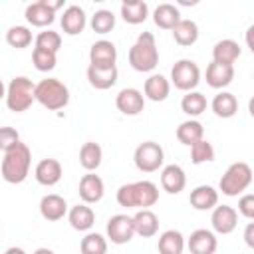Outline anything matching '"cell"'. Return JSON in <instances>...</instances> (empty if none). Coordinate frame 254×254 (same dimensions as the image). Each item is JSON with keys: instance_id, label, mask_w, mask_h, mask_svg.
I'll list each match as a JSON object with an SVG mask.
<instances>
[{"instance_id": "ffe728a7", "label": "cell", "mask_w": 254, "mask_h": 254, "mask_svg": "<svg viewBox=\"0 0 254 254\" xmlns=\"http://www.w3.org/2000/svg\"><path fill=\"white\" fill-rule=\"evenodd\" d=\"M171 93V81L163 73H151L143 85V97L149 101H165Z\"/></svg>"}, {"instance_id": "d4e9b609", "label": "cell", "mask_w": 254, "mask_h": 254, "mask_svg": "<svg viewBox=\"0 0 254 254\" xmlns=\"http://www.w3.org/2000/svg\"><path fill=\"white\" fill-rule=\"evenodd\" d=\"M240 54H242L240 44L230 40V38H224V40H218L214 44V48H212V62L234 65V62L240 58Z\"/></svg>"}, {"instance_id": "f546056e", "label": "cell", "mask_w": 254, "mask_h": 254, "mask_svg": "<svg viewBox=\"0 0 254 254\" xmlns=\"http://www.w3.org/2000/svg\"><path fill=\"white\" fill-rule=\"evenodd\" d=\"M147 16H149V6L143 0H125L121 4V18L131 26L143 24Z\"/></svg>"}, {"instance_id": "f35d334b", "label": "cell", "mask_w": 254, "mask_h": 254, "mask_svg": "<svg viewBox=\"0 0 254 254\" xmlns=\"http://www.w3.org/2000/svg\"><path fill=\"white\" fill-rule=\"evenodd\" d=\"M32 62H34V67L38 71H52L58 64V54L54 52H48V50H40V48H34L32 52Z\"/></svg>"}, {"instance_id": "3957f363", "label": "cell", "mask_w": 254, "mask_h": 254, "mask_svg": "<svg viewBox=\"0 0 254 254\" xmlns=\"http://www.w3.org/2000/svg\"><path fill=\"white\" fill-rule=\"evenodd\" d=\"M127 58H129V65L135 71H141V73L153 71L159 64V50H157L155 36L151 32H141L135 44L129 48Z\"/></svg>"}, {"instance_id": "52a82bcc", "label": "cell", "mask_w": 254, "mask_h": 254, "mask_svg": "<svg viewBox=\"0 0 254 254\" xmlns=\"http://www.w3.org/2000/svg\"><path fill=\"white\" fill-rule=\"evenodd\" d=\"M133 163L141 173H155L163 169L165 163V151L155 141H143L137 145L133 153Z\"/></svg>"}, {"instance_id": "e0dca14e", "label": "cell", "mask_w": 254, "mask_h": 254, "mask_svg": "<svg viewBox=\"0 0 254 254\" xmlns=\"http://www.w3.org/2000/svg\"><path fill=\"white\" fill-rule=\"evenodd\" d=\"M87 81L93 89H99V91H105V89H111L115 83H117V77H119V71H117V65H111V67H97V65H87Z\"/></svg>"}, {"instance_id": "836d02e7", "label": "cell", "mask_w": 254, "mask_h": 254, "mask_svg": "<svg viewBox=\"0 0 254 254\" xmlns=\"http://www.w3.org/2000/svg\"><path fill=\"white\" fill-rule=\"evenodd\" d=\"M206 97L200 93V91H187L185 95H183V99H181V109H183V113H187L190 119H194V117H198L200 113H204L206 111Z\"/></svg>"}, {"instance_id": "44dd1931", "label": "cell", "mask_w": 254, "mask_h": 254, "mask_svg": "<svg viewBox=\"0 0 254 254\" xmlns=\"http://www.w3.org/2000/svg\"><path fill=\"white\" fill-rule=\"evenodd\" d=\"M206 83L212 87V89H222L228 87L234 79V65H226V64H216V62H210L206 65Z\"/></svg>"}, {"instance_id": "2e32d148", "label": "cell", "mask_w": 254, "mask_h": 254, "mask_svg": "<svg viewBox=\"0 0 254 254\" xmlns=\"http://www.w3.org/2000/svg\"><path fill=\"white\" fill-rule=\"evenodd\" d=\"M60 24H62V30L64 34L67 36H77L85 30V24H87V16H85V10L77 4H69L62 18H60Z\"/></svg>"}, {"instance_id": "7bdbcfd3", "label": "cell", "mask_w": 254, "mask_h": 254, "mask_svg": "<svg viewBox=\"0 0 254 254\" xmlns=\"http://www.w3.org/2000/svg\"><path fill=\"white\" fill-rule=\"evenodd\" d=\"M244 242L248 248H254V222H248L246 224V230H244Z\"/></svg>"}, {"instance_id": "277c9868", "label": "cell", "mask_w": 254, "mask_h": 254, "mask_svg": "<svg viewBox=\"0 0 254 254\" xmlns=\"http://www.w3.org/2000/svg\"><path fill=\"white\" fill-rule=\"evenodd\" d=\"M34 97L42 107H46L50 111H58L69 103V89L58 77H46L36 83Z\"/></svg>"}, {"instance_id": "f6af8a7d", "label": "cell", "mask_w": 254, "mask_h": 254, "mask_svg": "<svg viewBox=\"0 0 254 254\" xmlns=\"http://www.w3.org/2000/svg\"><path fill=\"white\" fill-rule=\"evenodd\" d=\"M34 254H56V252H54V250H50V248H44V246H42V248H36V250H34Z\"/></svg>"}, {"instance_id": "7402d4cb", "label": "cell", "mask_w": 254, "mask_h": 254, "mask_svg": "<svg viewBox=\"0 0 254 254\" xmlns=\"http://www.w3.org/2000/svg\"><path fill=\"white\" fill-rule=\"evenodd\" d=\"M40 214L46 220H50V222L62 220L67 214V202H65V198L62 194H56V192L42 196V200H40Z\"/></svg>"}, {"instance_id": "7c38bea8", "label": "cell", "mask_w": 254, "mask_h": 254, "mask_svg": "<svg viewBox=\"0 0 254 254\" xmlns=\"http://www.w3.org/2000/svg\"><path fill=\"white\" fill-rule=\"evenodd\" d=\"M185 246L190 254H214L218 248V238L208 228H196L185 240Z\"/></svg>"}, {"instance_id": "5b68a950", "label": "cell", "mask_w": 254, "mask_h": 254, "mask_svg": "<svg viewBox=\"0 0 254 254\" xmlns=\"http://www.w3.org/2000/svg\"><path fill=\"white\" fill-rule=\"evenodd\" d=\"M34 89L36 83L26 77V75H16L12 77V81L6 85V107L14 113H24L32 107V103L36 101L34 97Z\"/></svg>"}, {"instance_id": "d590c367", "label": "cell", "mask_w": 254, "mask_h": 254, "mask_svg": "<svg viewBox=\"0 0 254 254\" xmlns=\"http://www.w3.org/2000/svg\"><path fill=\"white\" fill-rule=\"evenodd\" d=\"M89 26H91V30L95 32V34H109L113 28H115V14L111 12V10H105V8H101V10H97L93 16H91V20H89Z\"/></svg>"}, {"instance_id": "9a60e30c", "label": "cell", "mask_w": 254, "mask_h": 254, "mask_svg": "<svg viewBox=\"0 0 254 254\" xmlns=\"http://www.w3.org/2000/svg\"><path fill=\"white\" fill-rule=\"evenodd\" d=\"M117 62V48L109 40H97L89 48V65L111 67Z\"/></svg>"}, {"instance_id": "b9f144b4", "label": "cell", "mask_w": 254, "mask_h": 254, "mask_svg": "<svg viewBox=\"0 0 254 254\" xmlns=\"http://www.w3.org/2000/svg\"><path fill=\"white\" fill-rule=\"evenodd\" d=\"M236 212H240L246 220H252V218H254V194H252V192H246V194L240 196V200H238V210H236Z\"/></svg>"}, {"instance_id": "4dcf8cb0", "label": "cell", "mask_w": 254, "mask_h": 254, "mask_svg": "<svg viewBox=\"0 0 254 254\" xmlns=\"http://www.w3.org/2000/svg\"><path fill=\"white\" fill-rule=\"evenodd\" d=\"M101 161H103V149L95 141H87V143L81 145V149H79V165L87 173L97 171Z\"/></svg>"}, {"instance_id": "8fae6325", "label": "cell", "mask_w": 254, "mask_h": 254, "mask_svg": "<svg viewBox=\"0 0 254 254\" xmlns=\"http://www.w3.org/2000/svg\"><path fill=\"white\" fill-rule=\"evenodd\" d=\"M210 224L216 234H230L238 226V212L230 204H216L210 214Z\"/></svg>"}, {"instance_id": "4fadbf2b", "label": "cell", "mask_w": 254, "mask_h": 254, "mask_svg": "<svg viewBox=\"0 0 254 254\" xmlns=\"http://www.w3.org/2000/svg\"><path fill=\"white\" fill-rule=\"evenodd\" d=\"M115 105L123 115H139L145 109V97L143 91H139L137 87H123L117 95H115Z\"/></svg>"}, {"instance_id": "ac0fdd59", "label": "cell", "mask_w": 254, "mask_h": 254, "mask_svg": "<svg viewBox=\"0 0 254 254\" xmlns=\"http://www.w3.org/2000/svg\"><path fill=\"white\" fill-rule=\"evenodd\" d=\"M62 175H64V169H62V163L58 159H42L36 169H34V177L40 185L44 187H54L62 181Z\"/></svg>"}, {"instance_id": "5bb4252c", "label": "cell", "mask_w": 254, "mask_h": 254, "mask_svg": "<svg viewBox=\"0 0 254 254\" xmlns=\"http://www.w3.org/2000/svg\"><path fill=\"white\" fill-rule=\"evenodd\" d=\"M77 192H79V198L85 202V204H95L103 198L105 194V183L99 175L95 173H87L79 179V187H77Z\"/></svg>"}, {"instance_id": "8d00e7d4", "label": "cell", "mask_w": 254, "mask_h": 254, "mask_svg": "<svg viewBox=\"0 0 254 254\" xmlns=\"http://www.w3.org/2000/svg\"><path fill=\"white\" fill-rule=\"evenodd\" d=\"M6 42L16 50H24L32 44V30L28 26H10L6 32Z\"/></svg>"}, {"instance_id": "484cf974", "label": "cell", "mask_w": 254, "mask_h": 254, "mask_svg": "<svg viewBox=\"0 0 254 254\" xmlns=\"http://www.w3.org/2000/svg\"><path fill=\"white\" fill-rule=\"evenodd\" d=\"M133 224H135V234L141 238H151L159 232V216L151 208H141L133 214Z\"/></svg>"}, {"instance_id": "30bf717a", "label": "cell", "mask_w": 254, "mask_h": 254, "mask_svg": "<svg viewBox=\"0 0 254 254\" xmlns=\"http://www.w3.org/2000/svg\"><path fill=\"white\" fill-rule=\"evenodd\" d=\"M105 234H107V240H111L117 246L131 242L133 236H135L133 216H129V214H113L105 224Z\"/></svg>"}, {"instance_id": "e575fe53", "label": "cell", "mask_w": 254, "mask_h": 254, "mask_svg": "<svg viewBox=\"0 0 254 254\" xmlns=\"http://www.w3.org/2000/svg\"><path fill=\"white\" fill-rule=\"evenodd\" d=\"M81 254H107V238L99 232H87L79 242Z\"/></svg>"}, {"instance_id": "603a6c76", "label": "cell", "mask_w": 254, "mask_h": 254, "mask_svg": "<svg viewBox=\"0 0 254 254\" xmlns=\"http://www.w3.org/2000/svg\"><path fill=\"white\" fill-rule=\"evenodd\" d=\"M67 220L71 224L73 230L77 232H89L91 226L95 224V212L89 204L81 202V204H75L67 210Z\"/></svg>"}, {"instance_id": "1f68e13d", "label": "cell", "mask_w": 254, "mask_h": 254, "mask_svg": "<svg viewBox=\"0 0 254 254\" xmlns=\"http://www.w3.org/2000/svg\"><path fill=\"white\" fill-rule=\"evenodd\" d=\"M173 32V38L179 46L187 48V46H192L196 44L198 40V26L194 20H187V18H181V22L171 30Z\"/></svg>"}, {"instance_id": "7a4b0ae2", "label": "cell", "mask_w": 254, "mask_h": 254, "mask_svg": "<svg viewBox=\"0 0 254 254\" xmlns=\"http://www.w3.org/2000/svg\"><path fill=\"white\" fill-rule=\"evenodd\" d=\"M30 165H32V151L26 143L20 141L14 149L4 153V159H2V165H0V175L6 183L20 185L28 179Z\"/></svg>"}, {"instance_id": "ba28073f", "label": "cell", "mask_w": 254, "mask_h": 254, "mask_svg": "<svg viewBox=\"0 0 254 254\" xmlns=\"http://www.w3.org/2000/svg\"><path fill=\"white\" fill-rule=\"evenodd\" d=\"M171 83L185 93L194 91V87L200 83V69H198L196 62H192L189 58L175 62V65L171 67Z\"/></svg>"}, {"instance_id": "9c48e42d", "label": "cell", "mask_w": 254, "mask_h": 254, "mask_svg": "<svg viewBox=\"0 0 254 254\" xmlns=\"http://www.w3.org/2000/svg\"><path fill=\"white\" fill-rule=\"evenodd\" d=\"M64 6L62 0H38L26 6V20L28 24L36 26V28H46L50 24H54L56 20V12Z\"/></svg>"}, {"instance_id": "83f0119b", "label": "cell", "mask_w": 254, "mask_h": 254, "mask_svg": "<svg viewBox=\"0 0 254 254\" xmlns=\"http://www.w3.org/2000/svg\"><path fill=\"white\" fill-rule=\"evenodd\" d=\"M153 22L161 30H173L181 22V10L171 2H163L153 10Z\"/></svg>"}, {"instance_id": "ab89813d", "label": "cell", "mask_w": 254, "mask_h": 254, "mask_svg": "<svg viewBox=\"0 0 254 254\" xmlns=\"http://www.w3.org/2000/svg\"><path fill=\"white\" fill-rule=\"evenodd\" d=\"M34 42H36V48L48 50V52H54V54H58L60 48H62V36H60L58 32H54V30H44V32H40Z\"/></svg>"}, {"instance_id": "d6a6232c", "label": "cell", "mask_w": 254, "mask_h": 254, "mask_svg": "<svg viewBox=\"0 0 254 254\" xmlns=\"http://www.w3.org/2000/svg\"><path fill=\"white\" fill-rule=\"evenodd\" d=\"M177 139H179V143H183V145H187V147H190V145H194L196 141L204 139V127H202V123L196 121V119H187V121H183V123L177 127Z\"/></svg>"}, {"instance_id": "8992f818", "label": "cell", "mask_w": 254, "mask_h": 254, "mask_svg": "<svg viewBox=\"0 0 254 254\" xmlns=\"http://www.w3.org/2000/svg\"><path fill=\"white\" fill-rule=\"evenodd\" d=\"M250 185H252V169H250V165L244 163V161H236L220 177L218 190L222 194H226V196H238Z\"/></svg>"}, {"instance_id": "bcb514c9", "label": "cell", "mask_w": 254, "mask_h": 254, "mask_svg": "<svg viewBox=\"0 0 254 254\" xmlns=\"http://www.w3.org/2000/svg\"><path fill=\"white\" fill-rule=\"evenodd\" d=\"M6 97V85H4V81L0 79V99H4Z\"/></svg>"}, {"instance_id": "f1b7e54d", "label": "cell", "mask_w": 254, "mask_h": 254, "mask_svg": "<svg viewBox=\"0 0 254 254\" xmlns=\"http://www.w3.org/2000/svg\"><path fill=\"white\" fill-rule=\"evenodd\" d=\"M185 236L175 230V228H169L165 232H161L159 236V242H157V250L159 254H183L185 252Z\"/></svg>"}, {"instance_id": "cb8c5ba5", "label": "cell", "mask_w": 254, "mask_h": 254, "mask_svg": "<svg viewBox=\"0 0 254 254\" xmlns=\"http://www.w3.org/2000/svg\"><path fill=\"white\" fill-rule=\"evenodd\" d=\"M189 202L196 210H212L218 204V190L210 185H198L190 190Z\"/></svg>"}, {"instance_id": "ee69618b", "label": "cell", "mask_w": 254, "mask_h": 254, "mask_svg": "<svg viewBox=\"0 0 254 254\" xmlns=\"http://www.w3.org/2000/svg\"><path fill=\"white\" fill-rule=\"evenodd\" d=\"M4 254H28V252L24 248H20V246H10V248H6Z\"/></svg>"}, {"instance_id": "6da1fadb", "label": "cell", "mask_w": 254, "mask_h": 254, "mask_svg": "<svg viewBox=\"0 0 254 254\" xmlns=\"http://www.w3.org/2000/svg\"><path fill=\"white\" fill-rule=\"evenodd\" d=\"M117 204L123 208H151L159 200V187L153 181L125 183L117 189Z\"/></svg>"}, {"instance_id": "d6986e66", "label": "cell", "mask_w": 254, "mask_h": 254, "mask_svg": "<svg viewBox=\"0 0 254 254\" xmlns=\"http://www.w3.org/2000/svg\"><path fill=\"white\" fill-rule=\"evenodd\" d=\"M161 187L169 194H179L187 187V175L181 165H165L161 171Z\"/></svg>"}, {"instance_id": "60d3db41", "label": "cell", "mask_w": 254, "mask_h": 254, "mask_svg": "<svg viewBox=\"0 0 254 254\" xmlns=\"http://www.w3.org/2000/svg\"><path fill=\"white\" fill-rule=\"evenodd\" d=\"M18 143H20V133L14 127H10V125H2L0 127V151L8 153Z\"/></svg>"}, {"instance_id": "4316f807", "label": "cell", "mask_w": 254, "mask_h": 254, "mask_svg": "<svg viewBox=\"0 0 254 254\" xmlns=\"http://www.w3.org/2000/svg\"><path fill=\"white\" fill-rule=\"evenodd\" d=\"M210 109H212V113L216 117L230 119V117H234L238 113V99L230 91H218L210 101Z\"/></svg>"}, {"instance_id": "74e56055", "label": "cell", "mask_w": 254, "mask_h": 254, "mask_svg": "<svg viewBox=\"0 0 254 254\" xmlns=\"http://www.w3.org/2000/svg\"><path fill=\"white\" fill-rule=\"evenodd\" d=\"M214 155H216V151H214L212 143L206 141V139H200L194 145H190V161H192V165L210 163V161H214Z\"/></svg>"}]
</instances>
